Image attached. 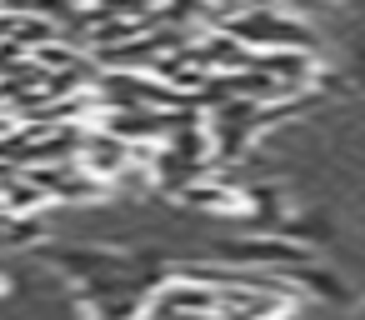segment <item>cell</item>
Wrapping results in <instances>:
<instances>
[{
	"instance_id": "cell-2",
	"label": "cell",
	"mask_w": 365,
	"mask_h": 320,
	"mask_svg": "<svg viewBox=\"0 0 365 320\" xmlns=\"http://www.w3.org/2000/svg\"><path fill=\"white\" fill-rule=\"evenodd\" d=\"M0 290H6V275H0Z\"/></svg>"
},
{
	"instance_id": "cell-1",
	"label": "cell",
	"mask_w": 365,
	"mask_h": 320,
	"mask_svg": "<svg viewBox=\"0 0 365 320\" xmlns=\"http://www.w3.org/2000/svg\"><path fill=\"white\" fill-rule=\"evenodd\" d=\"M270 6H280V11H290V16H320V11H330V0H270Z\"/></svg>"
}]
</instances>
